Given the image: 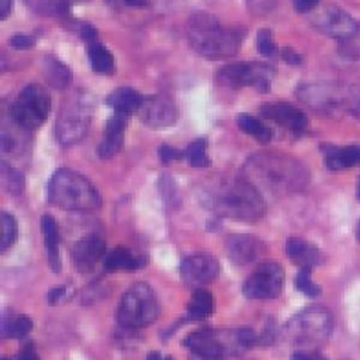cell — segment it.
I'll return each instance as SVG.
<instances>
[{
	"label": "cell",
	"mask_w": 360,
	"mask_h": 360,
	"mask_svg": "<svg viewBox=\"0 0 360 360\" xmlns=\"http://www.w3.org/2000/svg\"><path fill=\"white\" fill-rule=\"evenodd\" d=\"M205 205L217 215L257 221L266 212V202L260 190L246 177H221L202 191Z\"/></svg>",
	"instance_id": "1"
},
{
	"label": "cell",
	"mask_w": 360,
	"mask_h": 360,
	"mask_svg": "<svg viewBox=\"0 0 360 360\" xmlns=\"http://www.w3.org/2000/svg\"><path fill=\"white\" fill-rule=\"evenodd\" d=\"M245 177L271 194L300 191L309 180L307 169L297 159L276 152L252 155L245 163Z\"/></svg>",
	"instance_id": "2"
},
{
	"label": "cell",
	"mask_w": 360,
	"mask_h": 360,
	"mask_svg": "<svg viewBox=\"0 0 360 360\" xmlns=\"http://www.w3.org/2000/svg\"><path fill=\"white\" fill-rule=\"evenodd\" d=\"M190 46L208 59H224L236 55L243 41V30L225 25L207 11L194 13L186 25Z\"/></svg>",
	"instance_id": "3"
},
{
	"label": "cell",
	"mask_w": 360,
	"mask_h": 360,
	"mask_svg": "<svg viewBox=\"0 0 360 360\" xmlns=\"http://www.w3.org/2000/svg\"><path fill=\"white\" fill-rule=\"evenodd\" d=\"M298 98L312 111L325 115L350 114L360 118V90L342 83H307L298 91Z\"/></svg>",
	"instance_id": "4"
},
{
	"label": "cell",
	"mask_w": 360,
	"mask_h": 360,
	"mask_svg": "<svg viewBox=\"0 0 360 360\" xmlns=\"http://www.w3.org/2000/svg\"><path fill=\"white\" fill-rule=\"evenodd\" d=\"M48 200L69 211H93L101 205L100 193L91 181L72 169H59L52 174Z\"/></svg>",
	"instance_id": "5"
},
{
	"label": "cell",
	"mask_w": 360,
	"mask_h": 360,
	"mask_svg": "<svg viewBox=\"0 0 360 360\" xmlns=\"http://www.w3.org/2000/svg\"><path fill=\"white\" fill-rule=\"evenodd\" d=\"M333 329V318L325 307L314 305L295 314L284 328L287 340L301 349H316L323 345Z\"/></svg>",
	"instance_id": "6"
},
{
	"label": "cell",
	"mask_w": 360,
	"mask_h": 360,
	"mask_svg": "<svg viewBox=\"0 0 360 360\" xmlns=\"http://www.w3.org/2000/svg\"><path fill=\"white\" fill-rule=\"evenodd\" d=\"M159 301L153 288L148 283L131 285L118 304L117 319L124 328H142L152 323L159 316Z\"/></svg>",
	"instance_id": "7"
},
{
	"label": "cell",
	"mask_w": 360,
	"mask_h": 360,
	"mask_svg": "<svg viewBox=\"0 0 360 360\" xmlns=\"http://www.w3.org/2000/svg\"><path fill=\"white\" fill-rule=\"evenodd\" d=\"M91 120V101L84 93L70 96L62 105L55 125V135L60 145L79 142L87 132Z\"/></svg>",
	"instance_id": "8"
},
{
	"label": "cell",
	"mask_w": 360,
	"mask_h": 360,
	"mask_svg": "<svg viewBox=\"0 0 360 360\" xmlns=\"http://www.w3.org/2000/svg\"><path fill=\"white\" fill-rule=\"evenodd\" d=\"M51 111L49 93L39 84L24 87L10 107L13 122L24 131L41 127Z\"/></svg>",
	"instance_id": "9"
},
{
	"label": "cell",
	"mask_w": 360,
	"mask_h": 360,
	"mask_svg": "<svg viewBox=\"0 0 360 360\" xmlns=\"http://www.w3.org/2000/svg\"><path fill=\"white\" fill-rule=\"evenodd\" d=\"M273 70L270 66L257 62H238L222 68L217 73V82L225 87H253L266 93L271 86Z\"/></svg>",
	"instance_id": "10"
},
{
	"label": "cell",
	"mask_w": 360,
	"mask_h": 360,
	"mask_svg": "<svg viewBox=\"0 0 360 360\" xmlns=\"http://www.w3.org/2000/svg\"><path fill=\"white\" fill-rule=\"evenodd\" d=\"M183 343L191 353L193 360H224L228 353L238 350L232 332H225L221 336L208 328L191 332Z\"/></svg>",
	"instance_id": "11"
},
{
	"label": "cell",
	"mask_w": 360,
	"mask_h": 360,
	"mask_svg": "<svg viewBox=\"0 0 360 360\" xmlns=\"http://www.w3.org/2000/svg\"><path fill=\"white\" fill-rule=\"evenodd\" d=\"M284 285V270L276 262H264L246 278L243 292L248 298L270 300L280 295Z\"/></svg>",
	"instance_id": "12"
},
{
	"label": "cell",
	"mask_w": 360,
	"mask_h": 360,
	"mask_svg": "<svg viewBox=\"0 0 360 360\" xmlns=\"http://www.w3.org/2000/svg\"><path fill=\"white\" fill-rule=\"evenodd\" d=\"M314 27L322 34L343 42L360 31V22L336 6H325L312 17Z\"/></svg>",
	"instance_id": "13"
},
{
	"label": "cell",
	"mask_w": 360,
	"mask_h": 360,
	"mask_svg": "<svg viewBox=\"0 0 360 360\" xmlns=\"http://www.w3.org/2000/svg\"><path fill=\"white\" fill-rule=\"evenodd\" d=\"M138 112L143 124L152 128L169 127L174 124L177 118L174 101L169 96L162 93L143 97Z\"/></svg>",
	"instance_id": "14"
},
{
	"label": "cell",
	"mask_w": 360,
	"mask_h": 360,
	"mask_svg": "<svg viewBox=\"0 0 360 360\" xmlns=\"http://www.w3.org/2000/svg\"><path fill=\"white\" fill-rule=\"evenodd\" d=\"M219 273L217 257L208 253H194L187 256L180 264V274L186 284L191 287H202L212 281Z\"/></svg>",
	"instance_id": "15"
},
{
	"label": "cell",
	"mask_w": 360,
	"mask_h": 360,
	"mask_svg": "<svg viewBox=\"0 0 360 360\" xmlns=\"http://www.w3.org/2000/svg\"><path fill=\"white\" fill-rule=\"evenodd\" d=\"M262 115L295 135L305 132L308 128L307 115L288 103L266 104L262 107Z\"/></svg>",
	"instance_id": "16"
},
{
	"label": "cell",
	"mask_w": 360,
	"mask_h": 360,
	"mask_svg": "<svg viewBox=\"0 0 360 360\" xmlns=\"http://www.w3.org/2000/svg\"><path fill=\"white\" fill-rule=\"evenodd\" d=\"M104 252L105 242L98 235H87L73 245L72 260L77 271L89 273L103 259Z\"/></svg>",
	"instance_id": "17"
},
{
	"label": "cell",
	"mask_w": 360,
	"mask_h": 360,
	"mask_svg": "<svg viewBox=\"0 0 360 360\" xmlns=\"http://www.w3.org/2000/svg\"><path fill=\"white\" fill-rule=\"evenodd\" d=\"M225 252L236 264H248L264 253V243L253 235H229L225 240Z\"/></svg>",
	"instance_id": "18"
},
{
	"label": "cell",
	"mask_w": 360,
	"mask_h": 360,
	"mask_svg": "<svg viewBox=\"0 0 360 360\" xmlns=\"http://www.w3.org/2000/svg\"><path fill=\"white\" fill-rule=\"evenodd\" d=\"M128 117L129 115L121 112H114V115L107 121L105 136L97 146V155L100 158H111L121 149Z\"/></svg>",
	"instance_id": "19"
},
{
	"label": "cell",
	"mask_w": 360,
	"mask_h": 360,
	"mask_svg": "<svg viewBox=\"0 0 360 360\" xmlns=\"http://www.w3.org/2000/svg\"><path fill=\"white\" fill-rule=\"evenodd\" d=\"M285 252L290 260L300 266V269H312L314 266L319 264L322 260V255L319 249L312 245L311 242L298 238V236H291L285 242Z\"/></svg>",
	"instance_id": "20"
},
{
	"label": "cell",
	"mask_w": 360,
	"mask_h": 360,
	"mask_svg": "<svg viewBox=\"0 0 360 360\" xmlns=\"http://www.w3.org/2000/svg\"><path fill=\"white\" fill-rule=\"evenodd\" d=\"M325 156V165L329 170H346L360 166V146L359 145H346L335 146L325 145L322 146Z\"/></svg>",
	"instance_id": "21"
},
{
	"label": "cell",
	"mask_w": 360,
	"mask_h": 360,
	"mask_svg": "<svg viewBox=\"0 0 360 360\" xmlns=\"http://www.w3.org/2000/svg\"><path fill=\"white\" fill-rule=\"evenodd\" d=\"M41 231L44 235V243L46 248L49 266L52 271L58 273L62 267L59 255V229L55 218L51 214H44L41 217Z\"/></svg>",
	"instance_id": "22"
},
{
	"label": "cell",
	"mask_w": 360,
	"mask_h": 360,
	"mask_svg": "<svg viewBox=\"0 0 360 360\" xmlns=\"http://www.w3.org/2000/svg\"><path fill=\"white\" fill-rule=\"evenodd\" d=\"M146 263L145 256L134 255L125 246H117L105 259H104V269L107 271H134L143 267Z\"/></svg>",
	"instance_id": "23"
},
{
	"label": "cell",
	"mask_w": 360,
	"mask_h": 360,
	"mask_svg": "<svg viewBox=\"0 0 360 360\" xmlns=\"http://www.w3.org/2000/svg\"><path fill=\"white\" fill-rule=\"evenodd\" d=\"M142 101L143 96L132 87H120L107 97V104L114 110V112L125 115H131L138 111Z\"/></svg>",
	"instance_id": "24"
},
{
	"label": "cell",
	"mask_w": 360,
	"mask_h": 360,
	"mask_svg": "<svg viewBox=\"0 0 360 360\" xmlns=\"http://www.w3.org/2000/svg\"><path fill=\"white\" fill-rule=\"evenodd\" d=\"M41 72L45 80L55 89H65L72 80L70 69L62 60L51 55L42 58Z\"/></svg>",
	"instance_id": "25"
},
{
	"label": "cell",
	"mask_w": 360,
	"mask_h": 360,
	"mask_svg": "<svg viewBox=\"0 0 360 360\" xmlns=\"http://www.w3.org/2000/svg\"><path fill=\"white\" fill-rule=\"evenodd\" d=\"M212 311H214L212 294L202 287L195 288L187 302V318L191 321H198L211 315Z\"/></svg>",
	"instance_id": "26"
},
{
	"label": "cell",
	"mask_w": 360,
	"mask_h": 360,
	"mask_svg": "<svg viewBox=\"0 0 360 360\" xmlns=\"http://www.w3.org/2000/svg\"><path fill=\"white\" fill-rule=\"evenodd\" d=\"M89 45V60L91 69L101 75H111L115 69L112 53L98 41H93Z\"/></svg>",
	"instance_id": "27"
},
{
	"label": "cell",
	"mask_w": 360,
	"mask_h": 360,
	"mask_svg": "<svg viewBox=\"0 0 360 360\" xmlns=\"http://www.w3.org/2000/svg\"><path fill=\"white\" fill-rule=\"evenodd\" d=\"M236 122H238V127L245 134L250 135L252 138H255L259 142L266 143V142H269L271 139V129L267 125H264L260 120L253 117V115L240 114L236 118Z\"/></svg>",
	"instance_id": "28"
},
{
	"label": "cell",
	"mask_w": 360,
	"mask_h": 360,
	"mask_svg": "<svg viewBox=\"0 0 360 360\" xmlns=\"http://www.w3.org/2000/svg\"><path fill=\"white\" fill-rule=\"evenodd\" d=\"M32 329V321L30 316L27 315H18L14 318H8L4 316L3 318V326H1V332L3 336L6 338H24L27 336Z\"/></svg>",
	"instance_id": "29"
},
{
	"label": "cell",
	"mask_w": 360,
	"mask_h": 360,
	"mask_svg": "<svg viewBox=\"0 0 360 360\" xmlns=\"http://www.w3.org/2000/svg\"><path fill=\"white\" fill-rule=\"evenodd\" d=\"M184 159H187L188 165H191L193 167L210 166L211 162L207 155V139L198 138L193 141L184 150Z\"/></svg>",
	"instance_id": "30"
},
{
	"label": "cell",
	"mask_w": 360,
	"mask_h": 360,
	"mask_svg": "<svg viewBox=\"0 0 360 360\" xmlns=\"http://www.w3.org/2000/svg\"><path fill=\"white\" fill-rule=\"evenodd\" d=\"M27 6L41 15L59 17L66 14L68 1L66 0H24Z\"/></svg>",
	"instance_id": "31"
},
{
	"label": "cell",
	"mask_w": 360,
	"mask_h": 360,
	"mask_svg": "<svg viewBox=\"0 0 360 360\" xmlns=\"http://www.w3.org/2000/svg\"><path fill=\"white\" fill-rule=\"evenodd\" d=\"M17 236H18V224L15 218L8 212H3L1 214V238H0L1 252H6L7 249H10L17 240Z\"/></svg>",
	"instance_id": "32"
},
{
	"label": "cell",
	"mask_w": 360,
	"mask_h": 360,
	"mask_svg": "<svg viewBox=\"0 0 360 360\" xmlns=\"http://www.w3.org/2000/svg\"><path fill=\"white\" fill-rule=\"evenodd\" d=\"M1 184L10 194H20L24 188V179L20 172L1 163Z\"/></svg>",
	"instance_id": "33"
},
{
	"label": "cell",
	"mask_w": 360,
	"mask_h": 360,
	"mask_svg": "<svg viewBox=\"0 0 360 360\" xmlns=\"http://www.w3.org/2000/svg\"><path fill=\"white\" fill-rule=\"evenodd\" d=\"M295 285L301 292H304L308 297H316L321 294V287L312 281L311 269H300L295 277Z\"/></svg>",
	"instance_id": "34"
},
{
	"label": "cell",
	"mask_w": 360,
	"mask_h": 360,
	"mask_svg": "<svg viewBox=\"0 0 360 360\" xmlns=\"http://www.w3.org/2000/svg\"><path fill=\"white\" fill-rule=\"evenodd\" d=\"M257 51L264 56H274L277 52V45L273 39V34L270 30L263 28L257 32Z\"/></svg>",
	"instance_id": "35"
},
{
	"label": "cell",
	"mask_w": 360,
	"mask_h": 360,
	"mask_svg": "<svg viewBox=\"0 0 360 360\" xmlns=\"http://www.w3.org/2000/svg\"><path fill=\"white\" fill-rule=\"evenodd\" d=\"M339 51L345 58H360V31H357L349 39L339 42Z\"/></svg>",
	"instance_id": "36"
},
{
	"label": "cell",
	"mask_w": 360,
	"mask_h": 360,
	"mask_svg": "<svg viewBox=\"0 0 360 360\" xmlns=\"http://www.w3.org/2000/svg\"><path fill=\"white\" fill-rule=\"evenodd\" d=\"M159 155L163 163H170L173 160H179L184 158V150H179L172 145H162L159 149Z\"/></svg>",
	"instance_id": "37"
},
{
	"label": "cell",
	"mask_w": 360,
	"mask_h": 360,
	"mask_svg": "<svg viewBox=\"0 0 360 360\" xmlns=\"http://www.w3.org/2000/svg\"><path fill=\"white\" fill-rule=\"evenodd\" d=\"M291 360H328V359L315 349H300L291 354Z\"/></svg>",
	"instance_id": "38"
},
{
	"label": "cell",
	"mask_w": 360,
	"mask_h": 360,
	"mask_svg": "<svg viewBox=\"0 0 360 360\" xmlns=\"http://www.w3.org/2000/svg\"><path fill=\"white\" fill-rule=\"evenodd\" d=\"M34 38L27 34H15L10 38V45L15 49H28L34 45Z\"/></svg>",
	"instance_id": "39"
},
{
	"label": "cell",
	"mask_w": 360,
	"mask_h": 360,
	"mask_svg": "<svg viewBox=\"0 0 360 360\" xmlns=\"http://www.w3.org/2000/svg\"><path fill=\"white\" fill-rule=\"evenodd\" d=\"M68 295V287L66 285H58L53 287L52 290H49L48 292V302L51 305H55L58 302H60L63 298H66Z\"/></svg>",
	"instance_id": "40"
},
{
	"label": "cell",
	"mask_w": 360,
	"mask_h": 360,
	"mask_svg": "<svg viewBox=\"0 0 360 360\" xmlns=\"http://www.w3.org/2000/svg\"><path fill=\"white\" fill-rule=\"evenodd\" d=\"M246 1L249 4L250 10L257 14H263V13L271 10L273 3H274V0H246Z\"/></svg>",
	"instance_id": "41"
},
{
	"label": "cell",
	"mask_w": 360,
	"mask_h": 360,
	"mask_svg": "<svg viewBox=\"0 0 360 360\" xmlns=\"http://www.w3.org/2000/svg\"><path fill=\"white\" fill-rule=\"evenodd\" d=\"M17 360H39V356L32 343H27L17 354Z\"/></svg>",
	"instance_id": "42"
},
{
	"label": "cell",
	"mask_w": 360,
	"mask_h": 360,
	"mask_svg": "<svg viewBox=\"0 0 360 360\" xmlns=\"http://www.w3.org/2000/svg\"><path fill=\"white\" fill-rule=\"evenodd\" d=\"M291 1H292L294 8L297 11H300V13L312 11L318 6V3H319V0H291Z\"/></svg>",
	"instance_id": "43"
},
{
	"label": "cell",
	"mask_w": 360,
	"mask_h": 360,
	"mask_svg": "<svg viewBox=\"0 0 360 360\" xmlns=\"http://www.w3.org/2000/svg\"><path fill=\"white\" fill-rule=\"evenodd\" d=\"M80 35L87 44L93 42V41H97V31L91 24H83L80 27Z\"/></svg>",
	"instance_id": "44"
},
{
	"label": "cell",
	"mask_w": 360,
	"mask_h": 360,
	"mask_svg": "<svg viewBox=\"0 0 360 360\" xmlns=\"http://www.w3.org/2000/svg\"><path fill=\"white\" fill-rule=\"evenodd\" d=\"M281 55H283V59H284L285 62L291 63V65H298V63H301V56H300L294 49H291V48H284L283 52H281Z\"/></svg>",
	"instance_id": "45"
},
{
	"label": "cell",
	"mask_w": 360,
	"mask_h": 360,
	"mask_svg": "<svg viewBox=\"0 0 360 360\" xmlns=\"http://www.w3.org/2000/svg\"><path fill=\"white\" fill-rule=\"evenodd\" d=\"M13 7V0H0V15L1 20H6L7 15L11 13Z\"/></svg>",
	"instance_id": "46"
},
{
	"label": "cell",
	"mask_w": 360,
	"mask_h": 360,
	"mask_svg": "<svg viewBox=\"0 0 360 360\" xmlns=\"http://www.w3.org/2000/svg\"><path fill=\"white\" fill-rule=\"evenodd\" d=\"M122 1L131 7H145L150 3V0H122Z\"/></svg>",
	"instance_id": "47"
},
{
	"label": "cell",
	"mask_w": 360,
	"mask_h": 360,
	"mask_svg": "<svg viewBox=\"0 0 360 360\" xmlns=\"http://www.w3.org/2000/svg\"><path fill=\"white\" fill-rule=\"evenodd\" d=\"M357 197L360 198V177H359V181H357Z\"/></svg>",
	"instance_id": "48"
},
{
	"label": "cell",
	"mask_w": 360,
	"mask_h": 360,
	"mask_svg": "<svg viewBox=\"0 0 360 360\" xmlns=\"http://www.w3.org/2000/svg\"><path fill=\"white\" fill-rule=\"evenodd\" d=\"M356 233H357V239L360 240V221H359V225H357V231H356Z\"/></svg>",
	"instance_id": "49"
},
{
	"label": "cell",
	"mask_w": 360,
	"mask_h": 360,
	"mask_svg": "<svg viewBox=\"0 0 360 360\" xmlns=\"http://www.w3.org/2000/svg\"><path fill=\"white\" fill-rule=\"evenodd\" d=\"M66 1L69 3V1H84V0H66Z\"/></svg>",
	"instance_id": "50"
},
{
	"label": "cell",
	"mask_w": 360,
	"mask_h": 360,
	"mask_svg": "<svg viewBox=\"0 0 360 360\" xmlns=\"http://www.w3.org/2000/svg\"><path fill=\"white\" fill-rule=\"evenodd\" d=\"M3 360H7V359H3Z\"/></svg>",
	"instance_id": "51"
}]
</instances>
